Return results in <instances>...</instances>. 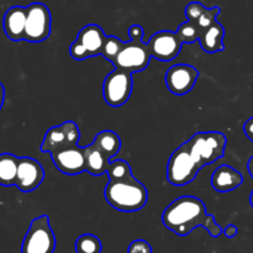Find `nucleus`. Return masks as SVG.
I'll return each instance as SVG.
<instances>
[{
    "instance_id": "1a4fd4ad",
    "label": "nucleus",
    "mask_w": 253,
    "mask_h": 253,
    "mask_svg": "<svg viewBox=\"0 0 253 253\" xmlns=\"http://www.w3.org/2000/svg\"><path fill=\"white\" fill-rule=\"evenodd\" d=\"M52 17L48 7L42 2H32L26 6L25 41L37 43L47 40L51 35Z\"/></svg>"
},
{
    "instance_id": "c756f323",
    "label": "nucleus",
    "mask_w": 253,
    "mask_h": 253,
    "mask_svg": "<svg viewBox=\"0 0 253 253\" xmlns=\"http://www.w3.org/2000/svg\"><path fill=\"white\" fill-rule=\"evenodd\" d=\"M5 101V88L1 83H0V110H1L2 105Z\"/></svg>"
},
{
    "instance_id": "7ed1b4c3",
    "label": "nucleus",
    "mask_w": 253,
    "mask_h": 253,
    "mask_svg": "<svg viewBox=\"0 0 253 253\" xmlns=\"http://www.w3.org/2000/svg\"><path fill=\"white\" fill-rule=\"evenodd\" d=\"M130 41L124 43L123 49L114 62V67L130 73L145 71L150 64L152 54L150 47L143 42V29L140 25H131L128 29Z\"/></svg>"
},
{
    "instance_id": "9d476101",
    "label": "nucleus",
    "mask_w": 253,
    "mask_h": 253,
    "mask_svg": "<svg viewBox=\"0 0 253 253\" xmlns=\"http://www.w3.org/2000/svg\"><path fill=\"white\" fill-rule=\"evenodd\" d=\"M81 138V131L74 121H64L58 126L49 128L44 135L41 145V152L53 153L64 150L71 146L78 145Z\"/></svg>"
},
{
    "instance_id": "ddd939ff",
    "label": "nucleus",
    "mask_w": 253,
    "mask_h": 253,
    "mask_svg": "<svg viewBox=\"0 0 253 253\" xmlns=\"http://www.w3.org/2000/svg\"><path fill=\"white\" fill-rule=\"evenodd\" d=\"M44 179V170L39 161L31 157H20L15 187L24 193L34 192Z\"/></svg>"
},
{
    "instance_id": "cd10ccee",
    "label": "nucleus",
    "mask_w": 253,
    "mask_h": 253,
    "mask_svg": "<svg viewBox=\"0 0 253 253\" xmlns=\"http://www.w3.org/2000/svg\"><path fill=\"white\" fill-rule=\"evenodd\" d=\"M244 132L245 135L247 136V138H249V140L253 143V116L245 123Z\"/></svg>"
},
{
    "instance_id": "2f4dec72",
    "label": "nucleus",
    "mask_w": 253,
    "mask_h": 253,
    "mask_svg": "<svg viewBox=\"0 0 253 253\" xmlns=\"http://www.w3.org/2000/svg\"><path fill=\"white\" fill-rule=\"evenodd\" d=\"M250 203H251V205H252V208H253V190H252V193H251V197H250Z\"/></svg>"
},
{
    "instance_id": "20e7f679",
    "label": "nucleus",
    "mask_w": 253,
    "mask_h": 253,
    "mask_svg": "<svg viewBox=\"0 0 253 253\" xmlns=\"http://www.w3.org/2000/svg\"><path fill=\"white\" fill-rule=\"evenodd\" d=\"M200 167L216 162L224 157L226 148V136L217 131L197 132L184 142Z\"/></svg>"
},
{
    "instance_id": "6e6552de",
    "label": "nucleus",
    "mask_w": 253,
    "mask_h": 253,
    "mask_svg": "<svg viewBox=\"0 0 253 253\" xmlns=\"http://www.w3.org/2000/svg\"><path fill=\"white\" fill-rule=\"evenodd\" d=\"M132 73L115 68L105 77L103 84L104 100L110 106L118 108L130 99L132 93Z\"/></svg>"
},
{
    "instance_id": "6ab92c4d",
    "label": "nucleus",
    "mask_w": 253,
    "mask_h": 253,
    "mask_svg": "<svg viewBox=\"0 0 253 253\" xmlns=\"http://www.w3.org/2000/svg\"><path fill=\"white\" fill-rule=\"evenodd\" d=\"M93 145L110 160L121 150V138L114 131L104 130L95 136Z\"/></svg>"
},
{
    "instance_id": "412c9836",
    "label": "nucleus",
    "mask_w": 253,
    "mask_h": 253,
    "mask_svg": "<svg viewBox=\"0 0 253 253\" xmlns=\"http://www.w3.org/2000/svg\"><path fill=\"white\" fill-rule=\"evenodd\" d=\"M74 250L76 253H101L103 245L99 237L91 234H84L77 239Z\"/></svg>"
},
{
    "instance_id": "423d86ee",
    "label": "nucleus",
    "mask_w": 253,
    "mask_h": 253,
    "mask_svg": "<svg viewBox=\"0 0 253 253\" xmlns=\"http://www.w3.org/2000/svg\"><path fill=\"white\" fill-rule=\"evenodd\" d=\"M56 237L47 215L36 217L30 224L22 241L21 253H53Z\"/></svg>"
},
{
    "instance_id": "f03ea898",
    "label": "nucleus",
    "mask_w": 253,
    "mask_h": 253,
    "mask_svg": "<svg viewBox=\"0 0 253 253\" xmlns=\"http://www.w3.org/2000/svg\"><path fill=\"white\" fill-rule=\"evenodd\" d=\"M105 200L119 211H138L146 205L148 200L147 188L138 182L135 177L120 182H111L106 184L104 190Z\"/></svg>"
},
{
    "instance_id": "f257e3e1",
    "label": "nucleus",
    "mask_w": 253,
    "mask_h": 253,
    "mask_svg": "<svg viewBox=\"0 0 253 253\" xmlns=\"http://www.w3.org/2000/svg\"><path fill=\"white\" fill-rule=\"evenodd\" d=\"M162 222L168 230L182 237L197 227H204L214 239L222 234V227L215 221L214 215L207 211L203 200L192 195L173 200L163 211Z\"/></svg>"
},
{
    "instance_id": "5701e85b",
    "label": "nucleus",
    "mask_w": 253,
    "mask_h": 253,
    "mask_svg": "<svg viewBox=\"0 0 253 253\" xmlns=\"http://www.w3.org/2000/svg\"><path fill=\"white\" fill-rule=\"evenodd\" d=\"M124 43H125V42H123L116 36H106L103 44V49H101V56H103L106 61L114 63L116 57L119 56L120 51L123 49Z\"/></svg>"
},
{
    "instance_id": "f3484780",
    "label": "nucleus",
    "mask_w": 253,
    "mask_h": 253,
    "mask_svg": "<svg viewBox=\"0 0 253 253\" xmlns=\"http://www.w3.org/2000/svg\"><path fill=\"white\" fill-rule=\"evenodd\" d=\"M224 26L220 22H214L211 26L203 30L200 34V46L207 53H216V52L224 51Z\"/></svg>"
},
{
    "instance_id": "4be33fe9",
    "label": "nucleus",
    "mask_w": 253,
    "mask_h": 253,
    "mask_svg": "<svg viewBox=\"0 0 253 253\" xmlns=\"http://www.w3.org/2000/svg\"><path fill=\"white\" fill-rule=\"evenodd\" d=\"M106 173H108L109 180H111V182H120V180L128 179L133 175L130 163L124 160L110 162Z\"/></svg>"
},
{
    "instance_id": "a878e982",
    "label": "nucleus",
    "mask_w": 253,
    "mask_h": 253,
    "mask_svg": "<svg viewBox=\"0 0 253 253\" xmlns=\"http://www.w3.org/2000/svg\"><path fill=\"white\" fill-rule=\"evenodd\" d=\"M207 7L199 1H192L187 5L185 7V16H187L188 21H193L197 22L198 19L202 16V14L204 12V10Z\"/></svg>"
},
{
    "instance_id": "39448f33",
    "label": "nucleus",
    "mask_w": 253,
    "mask_h": 253,
    "mask_svg": "<svg viewBox=\"0 0 253 253\" xmlns=\"http://www.w3.org/2000/svg\"><path fill=\"white\" fill-rule=\"evenodd\" d=\"M200 169V165L188 150L187 145L183 143L168 160L167 179L170 184L177 187L189 184L195 179Z\"/></svg>"
},
{
    "instance_id": "a211bd4d",
    "label": "nucleus",
    "mask_w": 253,
    "mask_h": 253,
    "mask_svg": "<svg viewBox=\"0 0 253 253\" xmlns=\"http://www.w3.org/2000/svg\"><path fill=\"white\" fill-rule=\"evenodd\" d=\"M84 153H85L86 172L93 175H101L108 172V168L110 166L109 158L101 151H99L93 143L84 147Z\"/></svg>"
},
{
    "instance_id": "bb28decb",
    "label": "nucleus",
    "mask_w": 253,
    "mask_h": 253,
    "mask_svg": "<svg viewBox=\"0 0 253 253\" xmlns=\"http://www.w3.org/2000/svg\"><path fill=\"white\" fill-rule=\"evenodd\" d=\"M128 253H152V247L145 240H135L128 246Z\"/></svg>"
},
{
    "instance_id": "b1692460",
    "label": "nucleus",
    "mask_w": 253,
    "mask_h": 253,
    "mask_svg": "<svg viewBox=\"0 0 253 253\" xmlns=\"http://www.w3.org/2000/svg\"><path fill=\"white\" fill-rule=\"evenodd\" d=\"M178 36L182 40L183 43H193L197 40H199L200 34H202V30L199 29L197 22L193 21H185L178 27L177 31Z\"/></svg>"
},
{
    "instance_id": "aec40b11",
    "label": "nucleus",
    "mask_w": 253,
    "mask_h": 253,
    "mask_svg": "<svg viewBox=\"0 0 253 253\" xmlns=\"http://www.w3.org/2000/svg\"><path fill=\"white\" fill-rule=\"evenodd\" d=\"M19 157L11 153L0 155V185L11 187L16 183Z\"/></svg>"
},
{
    "instance_id": "dca6fc26",
    "label": "nucleus",
    "mask_w": 253,
    "mask_h": 253,
    "mask_svg": "<svg viewBox=\"0 0 253 253\" xmlns=\"http://www.w3.org/2000/svg\"><path fill=\"white\" fill-rule=\"evenodd\" d=\"M244 183V177L239 170L222 165L212 172L211 187L219 193H227L237 189Z\"/></svg>"
},
{
    "instance_id": "f8f14e48",
    "label": "nucleus",
    "mask_w": 253,
    "mask_h": 253,
    "mask_svg": "<svg viewBox=\"0 0 253 253\" xmlns=\"http://www.w3.org/2000/svg\"><path fill=\"white\" fill-rule=\"evenodd\" d=\"M153 58L162 62H169L177 58L182 49V40L177 32L160 31L156 32L147 42Z\"/></svg>"
},
{
    "instance_id": "0eeeda50",
    "label": "nucleus",
    "mask_w": 253,
    "mask_h": 253,
    "mask_svg": "<svg viewBox=\"0 0 253 253\" xmlns=\"http://www.w3.org/2000/svg\"><path fill=\"white\" fill-rule=\"evenodd\" d=\"M106 36L98 25H86L79 31L76 41L69 47V54L76 61H84L90 57L101 54Z\"/></svg>"
},
{
    "instance_id": "4468645a",
    "label": "nucleus",
    "mask_w": 253,
    "mask_h": 253,
    "mask_svg": "<svg viewBox=\"0 0 253 253\" xmlns=\"http://www.w3.org/2000/svg\"><path fill=\"white\" fill-rule=\"evenodd\" d=\"M51 157L57 169L63 174L77 175L86 172L84 147H79L78 145L71 146L51 153Z\"/></svg>"
},
{
    "instance_id": "7c9ffc66",
    "label": "nucleus",
    "mask_w": 253,
    "mask_h": 253,
    "mask_svg": "<svg viewBox=\"0 0 253 253\" xmlns=\"http://www.w3.org/2000/svg\"><path fill=\"white\" fill-rule=\"evenodd\" d=\"M247 168H249V173L251 174V177L253 178V156L251 158H250L249 165H247Z\"/></svg>"
},
{
    "instance_id": "2eb2a0df",
    "label": "nucleus",
    "mask_w": 253,
    "mask_h": 253,
    "mask_svg": "<svg viewBox=\"0 0 253 253\" xmlns=\"http://www.w3.org/2000/svg\"><path fill=\"white\" fill-rule=\"evenodd\" d=\"M2 27L7 39L11 41L25 40V27H26V7L11 6L6 10L2 19Z\"/></svg>"
},
{
    "instance_id": "9b49d317",
    "label": "nucleus",
    "mask_w": 253,
    "mask_h": 253,
    "mask_svg": "<svg viewBox=\"0 0 253 253\" xmlns=\"http://www.w3.org/2000/svg\"><path fill=\"white\" fill-rule=\"evenodd\" d=\"M199 78V71L190 64H175L166 73V85L174 95H184L192 91Z\"/></svg>"
},
{
    "instance_id": "c85d7f7f",
    "label": "nucleus",
    "mask_w": 253,
    "mask_h": 253,
    "mask_svg": "<svg viewBox=\"0 0 253 253\" xmlns=\"http://www.w3.org/2000/svg\"><path fill=\"white\" fill-rule=\"evenodd\" d=\"M222 232H224V235L227 237V239H234V237H236L237 234H239V229H237L235 225L230 224L222 230Z\"/></svg>"
},
{
    "instance_id": "393cba45",
    "label": "nucleus",
    "mask_w": 253,
    "mask_h": 253,
    "mask_svg": "<svg viewBox=\"0 0 253 253\" xmlns=\"http://www.w3.org/2000/svg\"><path fill=\"white\" fill-rule=\"evenodd\" d=\"M219 14H220L219 6L210 7V9H205L204 12L202 14V16H200L197 21L199 29L203 31V30H205V29H208L209 26H211L214 22H216V17Z\"/></svg>"
}]
</instances>
